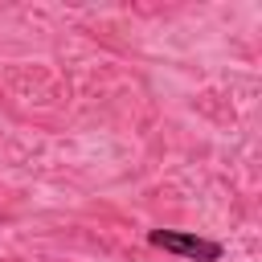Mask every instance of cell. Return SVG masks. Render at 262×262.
<instances>
[{
    "instance_id": "6da1fadb",
    "label": "cell",
    "mask_w": 262,
    "mask_h": 262,
    "mask_svg": "<svg viewBox=\"0 0 262 262\" xmlns=\"http://www.w3.org/2000/svg\"><path fill=\"white\" fill-rule=\"evenodd\" d=\"M147 242L156 250H168V254H180V258H192V262H217L221 258V242H209V237H196V233H180V229H151Z\"/></svg>"
}]
</instances>
